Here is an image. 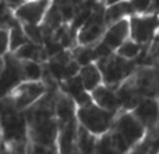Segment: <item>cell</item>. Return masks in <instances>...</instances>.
I'll return each mask as SVG.
<instances>
[{
  "label": "cell",
  "instance_id": "6da1fadb",
  "mask_svg": "<svg viewBox=\"0 0 159 154\" xmlns=\"http://www.w3.org/2000/svg\"><path fill=\"white\" fill-rule=\"evenodd\" d=\"M56 93L57 84L49 85L48 93L25 111L28 146L57 150V122L55 111Z\"/></svg>",
  "mask_w": 159,
  "mask_h": 154
},
{
  "label": "cell",
  "instance_id": "7a4b0ae2",
  "mask_svg": "<svg viewBox=\"0 0 159 154\" xmlns=\"http://www.w3.org/2000/svg\"><path fill=\"white\" fill-rule=\"evenodd\" d=\"M121 109L131 111L143 98L158 97V76L152 65H138L117 88Z\"/></svg>",
  "mask_w": 159,
  "mask_h": 154
},
{
  "label": "cell",
  "instance_id": "3957f363",
  "mask_svg": "<svg viewBox=\"0 0 159 154\" xmlns=\"http://www.w3.org/2000/svg\"><path fill=\"white\" fill-rule=\"evenodd\" d=\"M56 122H57V150L59 154H74L75 137L78 132L77 105L75 102L61 93L57 87L55 101Z\"/></svg>",
  "mask_w": 159,
  "mask_h": 154
},
{
  "label": "cell",
  "instance_id": "277c9868",
  "mask_svg": "<svg viewBox=\"0 0 159 154\" xmlns=\"http://www.w3.org/2000/svg\"><path fill=\"white\" fill-rule=\"evenodd\" d=\"M0 132L3 146L7 149H27V119L25 111H20L10 97L0 98Z\"/></svg>",
  "mask_w": 159,
  "mask_h": 154
},
{
  "label": "cell",
  "instance_id": "5b68a950",
  "mask_svg": "<svg viewBox=\"0 0 159 154\" xmlns=\"http://www.w3.org/2000/svg\"><path fill=\"white\" fill-rule=\"evenodd\" d=\"M109 135L116 146L124 154H127L145 139L147 129L131 111L121 109L120 112H117L113 121V126L109 130Z\"/></svg>",
  "mask_w": 159,
  "mask_h": 154
},
{
  "label": "cell",
  "instance_id": "8992f818",
  "mask_svg": "<svg viewBox=\"0 0 159 154\" xmlns=\"http://www.w3.org/2000/svg\"><path fill=\"white\" fill-rule=\"evenodd\" d=\"M99 69L102 73V80L103 84L109 85L112 88H117L129 76L133 75L135 67L138 66L135 60H129V59L121 58L116 52H112L109 55L101 58L96 60Z\"/></svg>",
  "mask_w": 159,
  "mask_h": 154
},
{
  "label": "cell",
  "instance_id": "52a82bcc",
  "mask_svg": "<svg viewBox=\"0 0 159 154\" xmlns=\"http://www.w3.org/2000/svg\"><path fill=\"white\" fill-rule=\"evenodd\" d=\"M130 38L144 48L141 59L148 52L151 44L159 32V14L155 13H134L129 17ZM137 59V60H138Z\"/></svg>",
  "mask_w": 159,
  "mask_h": 154
},
{
  "label": "cell",
  "instance_id": "ba28073f",
  "mask_svg": "<svg viewBox=\"0 0 159 154\" xmlns=\"http://www.w3.org/2000/svg\"><path fill=\"white\" fill-rule=\"evenodd\" d=\"M116 115L117 113L98 107L93 102H89V104L82 105V107H77L78 123L98 137L112 129Z\"/></svg>",
  "mask_w": 159,
  "mask_h": 154
},
{
  "label": "cell",
  "instance_id": "9c48e42d",
  "mask_svg": "<svg viewBox=\"0 0 159 154\" xmlns=\"http://www.w3.org/2000/svg\"><path fill=\"white\" fill-rule=\"evenodd\" d=\"M49 90V85L43 80H24L16 85L13 91L8 94L17 109L27 111L36 101L42 98Z\"/></svg>",
  "mask_w": 159,
  "mask_h": 154
},
{
  "label": "cell",
  "instance_id": "30bf717a",
  "mask_svg": "<svg viewBox=\"0 0 159 154\" xmlns=\"http://www.w3.org/2000/svg\"><path fill=\"white\" fill-rule=\"evenodd\" d=\"M103 10L105 8L91 11L87 21L77 31V35H75L77 45H93L102 39L107 27L103 18Z\"/></svg>",
  "mask_w": 159,
  "mask_h": 154
},
{
  "label": "cell",
  "instance_id": "8fae6325",
  "mask_svg": "<svg viewBox=\"0 0 159 154\" xmlns=\"http://www.w3.org/2000/svg\"><path fill=\"white\" fill-rule=\"evenodd\" d=\"M24 70H22L21 59L13 53L4 55V69L0 75V98L7 97L21 81H24Z\"/></svg>",
  "mask_w": 159,
  "mask_h": 154
},
{
  "label": "cell",
  "instance_id": "7c38bea8",
  "mask_svg": "<svg viewBox=\"0 0 159 154\" xmlns=\"http://www.w3.org/2000/svg\"><path fill=\"white\" fill-rule=\"evenodd\" d=\"M53 0H27L17 10L13 11L14 17L21 24L41 25L52 6Z\"/></svg>",
  "mask_w": 159,
  "mask_h": 154
},
{
  "label": "cell",
  "instance_id": "4fadbf2b",
  "mask_svg": "<svg viewBox=\"0 0 159 154\" xmlns=\"http://www.w3.org/2000/svg\"><path fill=\"white\" fill-rule=\"evenodd\" d=\"M131 112L145 126L147 132L155 129L159 125V98L158 97L143 98L133 108Z\"/></svg>",
  "mask_w": 159,
  "mask_h": 154
},
{
  "label": "cell",
  "instance_id": "5bb4252c",
  "mask_svg": "<svg viewBox=\"0 0 159 154\" xmlns=\"http://www.w3.org/2000/svg\"><path fill=\"white\" fill-rule=\"evenodd\" d=\"M129 38H130L129 18H123L120 21H116L113 24L107 25L101 42L106 48H109L112 52H116V49Z\"/></svg>",
  "mask_w": 159,
  "mask_h": 154
},
{
  "label": "cell",
  "instance_id": "9a60e30c",
  "mask_svg": "<svg viewBox=\"0 0 159 154\" xmlns=\"http://www.w3.org/2000/svg\"><path fill=\"white\" fill-rule=\"evenodd\" d=\"M57 87L61 93L69 95L70 98L75 102L77 107H82V105H87V104H89V102H92L91 93L85 90L84 84H82L78 75L63 80V81H59Z\"/></svg>",
  "mask_w": 159,
  "mask_h": 154
},
{
  "label": "cell",
  "instance_id": "2e32d148",
  "mask_svg": "<svg viewBox=\"0 0 159 154\" xmlns=\"http://www.w3.org/2000/svg\"><path fill=\"white\" fill-rule=\"evenodd\" d=\"M91 98H92L93 104H96L101 108H105L107 111H112L115 113L121 111V105L116 90L103 84V83L101 85H98L93 91H91Z\"/></svg>",
  "mask_w": 159,
  "mask_h": 154
},
{
  "label": "cell",
  "instance_id": "e0dca14e",
  "mask_svg": "<svg viewBox=\"0 0 159 154\" xmlns=\"http://www.w3.org/2000/svg\"><path fill=\"white\" fill-rule=\"evenodd\" d=\"M134 7H133L130 0H123L113 4L105 6L103 10V18L106 25H110L116 21H120L123 18H129L131 14H134Z\"/></svg>",
  "mask_w": 159,
  "mask_h": 154
},
{
  "label": "cell",
  "instance_id": "ac0fdd59",
  "mask_svg": "<svg viewBox=\"0 0 159 154\" xmlns=\"http://www.w3.org/2000/svg\"><path fill=\"white\" fill-rule=\"evenodd\" d=\"M13 55H16L17 58L22 59V60H35V62H39V63H45L49 59L46 45L36 44V42H32V41H28L20 49H17Z\"/></svg>",
  "mask_w": 159,
  "mask_h": 154
},
{
  "label": "cell",
  "instance_id": "d6986e66",
  "mask_svg": "<svg viewBox=\"0 0 159 154\" xmlns=\"http://www.w3.org/2000/svg\"><path fill=\"white\" fill-rule=\"evenodd\" d=\"M78 76H80V79H81L82 84H84L85 90L89 91V93L103 83L101 69H99L96 62H91V63L82 65V66L80 67Z\"/></svg>",
  "mask_w": 159,
  "mask_h": 154
},
{
  "label": "cell",
  "instance_id": "ffe728a7",
  "mask_svg": "<svg viewBox=\"0 0 159 154\" xmlns=\"http://www.w3.org/2000/svg\"><path fill=\"white\" fill-rule=\"evenodd\" d=\"M98 136L88 132L85 128L78 125V132L75 137V153L77 154H95Z\"/></svg>",
  "mask_w": 159,
  "mask_h": 154
},
{
  "label": "cell",
  "instance_id": "44dd1931",
  "mask_svg": "<svg viewBox=\"0 0 159 154\" xmlns=\"http://www.w3.org/2000/svg\"><path fill=\"white\" fill-rule=\"evenodd\" d=\"M8 30H10V53H14L22 45L27 44L30 39H28L27 34L22 28V24L18 22L17 20L8 27Z\"/></svg>",
  "mask_w": 159,
  "mask_h": 154
},
{
  "label": "cell",
  "instance_id": "7402d4cb",
  "mask_svg": "<svg viewBox=\"0 0 159 154\" xmlns=\"http://www.w3.org/2000/svg\"><path fill=\"white\" fill-rule=\"evenodd\" d=\"M116 53L120 55L121 58H124V59L137 62V59L144 53V48L141 46L140 44H137L135 41H133L131 38H129L116 49Z\"/></svg>",
  "mask_w": 159,
  "mask_h": 154
},
{
  "label": "cell",
  "instance_id": "603a6c76",
  "mask_svg": "<svg viewBox=\"0 0 159 154\" xmlns=\"http://www.w3.org/2000/svg\"><path fill=\"white\" fill-rule=\"evenodd\" d=\"M95 154H124V153L116 146V143L113 142V139L110 137L109 132H107L98 137Z\"/></svg>",
  "mask_w": 159,
  "mask_h": 154
},
{
  "label": "cell",
  "instance_id": "cb8c5ba5",
  "mask_svg": "<svg viewBox=\"0 0 159 154\" xmlns=\"http://www.w3.org/2000/svg\"><path fill=\"white\" fill-rule=\"evenodd\" d=\"M25 80H43V65L35 60H22Z\"/></svg>",
  "mask_w": 159,
  "mask_h": 154
},
{
  "label": "cell",
  "instance_id": "d4e9b609",
  "mask_svg": "<svg viewBox=\"0 0 159 154\" xmlns=\"http://www.w3.org/2000/svg\"><path fill=\"white\" fill-rule=\"evenodd\" d=\"M10 53V30L7 27H0V55Z\"/></svg>",
  "mask_w": 159,
  "mask_h": 154
},
{
  "label": "cell",
  "instance_id": "484cf974",
  "mask_svg": "<svg viewBox=\"0 0 159 154\" xmlns=\"http://www.w3.org/2000/svg\"><path fill=\"white\" fill-rule=\"evenodd\" d=\"M127 154H151L149 153V139H148V136H145V139H144L141 143H138L134 149L130 150Z\"/></svg>",
  "mask_w": 159,
  "mask_h": 154
},
{
  "label": "cell",
  "instance_id": "4316f807",
  "mask_svg": "<svg viewBox=\"0 0 159 154\" xmlns=\"http://www.w3.org/2000/svg\"><path fill=\"white\" fill-rule=\"evenodd\" d=\"M135 13H148L151 0H130Z\"/></svg>",
  "mask_w": 159,
  "mask_h": 154
},
{
  "label": "cell",
  "instance_id": "83f0119b",
  "mask_svg": "<svg viewBox=\"0 0 159 154\" xmlns=\"http://www.w3.org/2000/svg\"><path fill=\"white\" fill-rule=\"evenodd\" d=\"M25 2H27V0H4V3L7 4V7L10 8L11 11L17 10V8H18L21 4H24Z\"/></svg>",
  "mask_w": 159,
  "mask_h": 154
},
{
  "label": "cell",
  "instance_id": "f1b7e54d",
  "mask_svg": "<svg viewBox=\"0 0 159 154\" xmlns=\"http://www.w3.org/2000/svg\"><path fill=\"white\" fill-rule=\"evenodd\" d=\"M3 154H27V149H7L3 146Z\"/></svg>",
  "mask_w": 159,
  "mask_h": 154
},
{
  "label": "cell",
  "instance_id": "f546056e",
  "mask_svg": "<svg viewBox=\"0 0 159 154\" xmlns=\"http://www.w3.org/2000/svg\"><path fill=\"white\" fill-rule=\"evenodd\" d=\"M148 13L159 14V0H151V6H149Z\"/></svg>",
  "mask_w": 159,
  "mask_h": 154
},
{
  "label": "cell",
  "instance_id": "4dcf8cb0",
  "mask_svg": "<svg viewBox=\"0 0 159 154\" xmlns=\"http://www.w3.org/2000/svg\"><path fill=\"white\" fill-rule=\"evenodd\" d=\"M3 69H4V56L0 55V75H2Z\"/></svg>",
  "mask_w": 159,
  "mask_h": 154
},
{
  "label": "cell",
  "instance_id": "1f68e13d",
  "mask_svg": "<svg viewBox=\"0 0 159 154\" xmlns=\"http://www.w3.org/2000/svg\"><path fill=\"white\" fill-rule=\"evenodd\" d=\"M117 2H123V0H105L103 4L105 6H109V4H113V3H117Z\"/></svg>",
  "mask_w": 159,
  "mask_h": 154
},
{
  "label": "cell",
  "instance_id": "d6a6232c",
  "mask_svg": "<svg viewBox=\"0 0 159 154\" xmlns=\"http://www.w3.org/2000/svg\"><path fill=\"white\" fill-rule=\"evenodd\" d=\"M0 146H3V136H2V132H0Z\"/></svg>",
  "mask_w": 159,
  "mask_h": 154
},
{
  "label": "cell",
  "instance_id": "836d02e7",
  "mask_svg": "<svg viewBox=\"0 0 159 154\" xmlns=\"http://www.w3.org/2000/svg\"><path fill=\"white\" fill-rule=\"evenodd\" d=\"M0 154H3V146H0Z\"/></svg>",
  "mask_w": 159,
  "mask_h": 154
},
{
  "label": "cell",
  "instance_id": "e575fe53",
  "mask_svg": "<svg viewBox=\"0 0 159 154\" xmlns=\"http://www.w3.org/2000/svg\"><path fill=\"white\" fill-rule=\"evenodd\" d=\"M74 154H77V153H74Z\"/></svg>",
  "mask_w": 159,
  "mask_h": 154
}]
</instances>
